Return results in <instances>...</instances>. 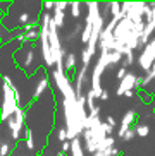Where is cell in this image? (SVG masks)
Listing matches in <instances>:
<instances>
[{
	"label": "cell",
	"instance_id": "cell-1",
	"mask_svg": "<svg viewBox=\"0 0 155 156\" xmlns=\"http://www.w3.org/2000/svg\"><path fill=\"white\" fill-rule=\"evenodd\" d=\"M136 130H138L140 136H146V134H148V127H138Z\"/></svg>",
	"mask_w": 155,
	"mask_h": 156
}]
</instances>
